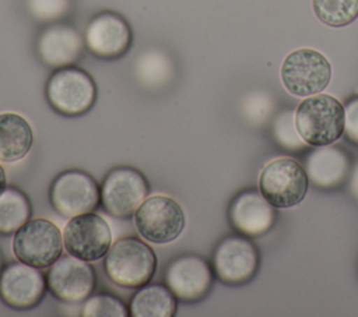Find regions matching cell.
<instances>
[{
	"mask_svg": "<svg viewBox=\"0 0 358 317\" xmlns=\"http://www.w3.org/2000/svg\"><path fill=\"white\" fill-rule=\"evenodd\" d=\"M103 267L115 285L136 289L152 279L157 270V256L145 242L127 236L117 239L110 246Z\"/></svg>",
	"mask_w": 358,
	"mask_h": 317,
	"instance_id": "6da1fadb",
	"label": "cell"
},
{
	"mask_svg": "<svg viewBox=\"0 0 358 317\" xmlns=\"http://www.w3.org/2000/svg\"><path fill=\"white\" fill-rule=\"evenodd\" d=\"M295 126L306 144L330 145L344 133V106L329 94L310 95L298 105Z\"/></svg>",
	"mask_w": 358,
	"mask_h": 317,
	"instance_id": "7a4b0ae2",
	"label": "cell"
},
{
	"mask_svg": "<svg viewBox=\"0 0 358 317\" xmlns=\"http://www.w3.org/2000/svg\"><path fill=\"white\" fill-rule=\"evenodd\" d=\"M45 94L55 112L67 117H77L95 105L96 84L85 70L66 66L49 77Z\"/></svg>",
	"mask_w": 358,
	"mask_h": 317,
	"instance_id": "3957f363",
	"label": "cell"
},
{
	"mask_svg": "<svg viewBox=\"0 0 358 317\" xmlns=\"http://www.w3.org/2000/svg\"><path fill=\"white\" fill-rule=\"evenodd\" d=\"M63 247L59 226L46 218L28 219L13 240L17 260L41 270L50 267L62 256Z\"/></svg>",
	"mask_w": 358,
	"mask_h": 317,
	"instance_id": "277c9868",
	"label": "cell"
},
{
	"mask_svg": "<svg viewBox=\"0 0 358 317\" xmlns=\"http://www.w3.org/2000/svg\"><path fill=\"white\" fill-rule=\"evenodd\" d=\"M308 175L292 158L268 162L259 177V190L274 208H291L302 202L308 191Z\"/></svg>",
	"mask_w": 358,
	"mask_h": 317,
	"instance_id": "5b68a950",
	"label": "cell"
},
{
	"mask_svg": "<svg viewBox=\"0 0 358 317\" xmlns=\"http://www.w3.org/2000/svg\"><path fill=\"white\" fill-rule=\"evenodd\" d=\"M281 81L295 96L320 94L330 82L331 66L320 52L310 47L295 49L281 64Z\"/></svg>",
	"mask_w": 358,
	"mask_h": 317,
	"instance_id": "8992f818",
	"label": "cell"
},
{
	"mask_svg": "<svg viewBox=\"0 0 358 317\" xmlns=\"http://www.w3.org/2000/svg\"><path fill=\"white\" fill-rule=\"evenodd\" d=\"M147 177L133 166H117L101 184V205L115 218H130L150 193Z\"/></svg>",
	"mask_w": 358,
	"mask_h": 317,
	"instance_id": "52a82bcc",
	"label": "cell"
},
{
	"mask_svg": "<svg viewBox=\"0 0 358 317\" xmlns=\"http://www.w3.org/2000/svg\"><path fill=\"white\" fill-rule=\"evenodd\" d=\"M140 236L155 244L176 240L185 229L186 216L182 207L168 196L147 197L134 212Z\"/></svg>",
	"mask_w": 358,
	"mask_h": 317,
	"instance_id": "ba28073f",
	"label": "cell"
},
{
	"mask_svg": "<svg viewBox=\"0 0 358 317\" xmlns=\"http://www.w3.org/2000/svg\"><path fill=\"white\" fill-rule=\"evenodd\" d=\"M49 200L56 212L71 218L98 208L101 186L90 173L80 169H69L53 179Z\"/></svg>",
	"mask_w": 358,
	"mask_h": 317,
	"instance_id": "9c48e42d",
	"label": "cell"
},
{
	"mask_svg": "<svg viewBox=\"0 0 358 317\" xmlns=\"http://www.w3.org/2000/svg\"><path fill=\"white\" fill-rule=\"evenodd\" d=\"M63 244L69 254L84 261H96L106 256L112 246L108 222L96 212L71 216L63 229Z\"/></svg>",
	"mask_w": 358,
	"mask_h": 317,
	"instance_id": "30bf717a",
	"label": "cell"
},
{
	"mask_svg": "<svg viewBox=\"0 0 358 317\" xmlns=\"http://www.w3.org/2000/svg\"><path fill=\"white\" fill-rule=\"evenodd\" d=\"M46 285L57 300L78 303L94 292L96 286V272L88 261L67 253L60 256L49 267Z\"/></svg>",
	"mask_w": 358,
	"mask_h": 317,
	"instance_id": "8fae6325",
	"label": "cell"
},
{
	"mask_svg": "<svg viewBox=\"0 0 358 317\" xmlns=\"http://www.w3.org/2000/svg\"><path fill=\"white\" fill-rule=\"evenodd\" d=\"M213 270L222 283L243 285L259 270V250L248 237L228 236L214 250Z\"/></svg>",
	"mask_w": 358,
	"mask_h": 317,
	"instance_id": "7c38bea8",
	"label": "cell"
},
{
	"mask_svg": "<svg viewBox=\"0 0 358 317\" xmlns=\"http://www.w3.org/2000/svg\"><path fill=\"white\" fill-rule=\"evenodd\" d=\"M48 285L41 268L8 263L0 272V299L14 310H31L45 297Z\"/></svg>",
	"mask_w": 358,
	"mask_h": 317,
	"instance_id": "4fadbf2b",
	"label": "cell"
},
{
	"mask_svg": "<svg viewBox=\"0 0 358 317\" xmlns=\"http://www.w3.org/2000/svg\"><path fill=\"white\" fill-rule=\"evenodd\" d=\"M214 272L206 258L197 254H182L173 258L165 271V283L173 295L187 303L204 299L211 290Z\"/></svg>",
	"mask_w": 358,
	"mask_h": 317,
	"instance_id": "5bb4252c",
	"label": "cell"
},
{
	"mask_svg": "<svg viewBox=\"0 0 358 317\" xmlns=\"http://www.w3.org/2000/svg\"><path fill=\"white\" fill-rule=\"evenodd\" d=\"M84 40L94 56L113 60L129 52L131 46V29L120 14L102 11L88 22Z\"/></svg>",
	"mask_w": 358,
	"mask_h": 317,
	"instance_id": "9a60e30c",
	"label": "cell"
},
{
	"mask_svg": "<svg viewBox=\"0 0 358 317\" xmlns=\"http://www.w3.org/2000/svg\"><path fill=\"white\" fill-rule=\"evenodd\" d=\"M229 222L239 233L256 237L268 232L275 221L274 207L257 190H245L231 202Z\"/></svg>",
	"mask_w": 358,
	"mask_h": 317,
	"instance_id": "2e32d148",
	"label": "cell"
},
{
	"mask_svg": "<svg viewBox=\"0 0 358 317\" xmlns=\"http://www.w3.org/2000/svg\"><path fill=\"white\" fill-rule=\"evenodd\" d=\"M85 40L71 25L52 24L38 38V54L49 67H66L76 63L84 52Z\"/></svg>",
	"mask_w": 358,
	"mask_h": 317,
	"instance_id": "e0dca14e",
	"label": "cell"
},
{
	"mask_svg": "<svg viewBox=\"0 0 358 317\" xmlns=\"http://www.w3.org/2000/svg\"><path fill=\"white\" fill-rule=\"evenodd\" d=\"M305 172L313 186L334 189L345 182L350 172V158L341 148L324 145L308 155Z\"/></svg>",
	"mask_w": 358,
	"mask_h": 317,
	"instance_id": "ac0fdd59",
	"label": "cell"
},
{
	"mask_svg": "<svg viewBox=\"0 0 358 317\" xmlns=\"http://www.w3.org/2000/svg\"><path fill=\"white\" fill-rule=\"evenodd\" d=\"M34 142L32 127L18 113H0V162H17L27 156Z\"/></svg>",
	"mask_w": 358,
	"mask_h": 317,
	"instance_id": "d6986e66",
	"label": "cell"
},
{
	"mask_svg": "<svg viewBox=\"0 0 358 317\" xmlns=\"http://www.w3.org/2000/svg\"><path fill=\"white\" fill-rule=\"evenodd\" d=\"M176 296L166 283H145L131 296L129 311L133 317H172L176 313Z\"/></svg>",
	"mask_w": 358,
	"mask_h": 317,
	"instance_id": "ffe728a7",
	"label": "cell"
},
{
	"mask_svg": "<svg viewBox=\"0 0 358 317\" xmlns=\"http://www.w3.org/2000/svg\"><path fill=\"white\" fill-rule=\"evenodd\" d=\"M32 208L29 198L18 187L7 186L0 196V233H15L28 219Z\"/></svg>",
	"mask_w": 358,
	"mask_h": 317,
	"instance_id": "44dd1931",
	"label": "cell"
},
{
	"mask_svg": "<svg viewBox=\"0 0 358 317\" xmlns=\"http://www.w3.org/2000/svg\"><path fill=\"white\" fill-rule=\"evenodd\" d=\"M313 13L323 24L340 28L358 18V0H313Z\"/></svg>",
	"mask_w": 358,
	"mask_h": 317,
	"instance_id": "7402d4cb",
	"label": "cell"
},
{
	"mask_svg": "<svg viewBox=\"0 0 358 317\" xmlns=\"http://www.w3.org/2000/svg\"><path fill=\"white\" fill-rule=\"evenodd\" d=\"M130 314L124 302L112 293L90 295L83 304V317H127Z\"/></svg>",
	"mask_w": 358,
	"mask_h": 317,
	"instance_id": "603a6c76",
	"label": "cell"
},
{
	"mask_svg": "<svg viewBox=\"0 0 358 317\" xmlns=\"http://www.w3.org/2000/svg\"><path fill=\"white\" fill-rule=\"evenodd\" d=\"M273 134L277 142L291 151H298L305 147V141L299 135L295 126V115L292 110H282L273 126Z\"/></svg>",
	"mask_w": 358,
	"mask_h": 317,
	"instance_id": "cb8c5ba5",
	"label": "cell"
},
{
	"mask_svg": "<svg viewBox=\"0 0 358 317\" xmlns=\"http://www.w3.org/2000/svg\"><path fill=\"white\" fill-rule=\"evenodd\" d=\"M67 0H28V8L38 20H55L66 13Z\"/></svg>",
	"mask_w": 358,
	"mask_h": 317,
	"instance_id": "d4e9b609",
	"label": "cell"
},
{
	"mask_svg": "<svg viewBox=\"0 0 358 317\" xmlns=\"http://www.w3.org/2000/svg\"><path fill=\"white\" fill-rule=\"evenodd\" d=\"M345 138L358 145V96L350 99L344 106V133Z\"/></svg>",
	"mask_w": 358,
	"mask_h": 317,
	"instance_id": "484cf974",
	"label": "cell"
},
{
	"mask_svg": "<svg viewBox=\"0 0 358 317\" xmlns=\"http://www.w3.org/2000/svg\"><path fill=\"white\" fill-rule=\"evenodd\" d=\"M348 187H350L351 194L358 200V165L354 168V170H352V173H351Z\"/></svg>",
	"mask_w": 358,
	"mask_h": 317,
	"instance_id": "4316f807",
	"label": "cell"
},
{
	"mask_svg": "<svg viewBox=\"0 0 358 317\" xmlns=\"http://www.w3.org/2000/svg\"><path fill=\"white\" fill-rule=\"evenodd\" d=\"M7 189V176H6V170L4 168L0 165V196L1 193Z\"/></svg>",
	"mask_w": 358,
	"mask_h": 317,
	"instance_id": "83f0119b",
	"label": "cell"
},
{
	"mask_svg": "<svg viewBox=\"0 0 358 317\" xmlns=\"http://www.w3.org/2000/svg\"><path fill=\"white\" fill-rule=\"evenodd\" d=\"M3 267H4V263H3V257H1V253H0V272H1Z\"/></svg>",
	"mask_w": 358,
	"mask_h": 317,
	"instance_id": "f1b7e54d",
	"label": "cell"
}]
</instances>
